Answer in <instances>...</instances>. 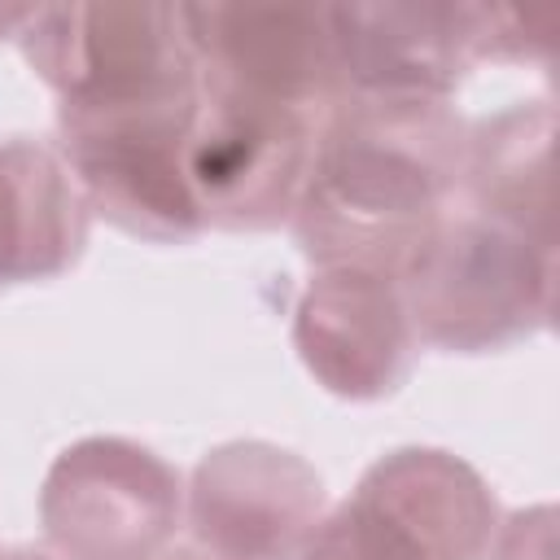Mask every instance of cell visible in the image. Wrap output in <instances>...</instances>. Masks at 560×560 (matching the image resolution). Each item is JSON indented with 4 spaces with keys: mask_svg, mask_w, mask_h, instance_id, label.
Masks as SVG:
<instances>
[{
    "mask_svg": "<svg viewBox=\"0 0 560 560\" xmlns=\"http://www.w3.org/2000/svg\"><path fill=\"white\" fill-rule=\"evenodd\" d=\"M468 122L451 101H337L311 144L293 241L315 267L398 271L455 206Z\"/></svg>",
    "mask_w": 560,
    "mask_h": 560,
    "instance_id": "1",
    "label": "cell"
},
{
    "mask_svg": "<svg viewBox=\"0 0 560 560\" xmlns=\"http://www.w3.org/2000/svg\"><path fill=\"white\" fill-rule=\"evenodd\" d=\"M416 341L446 354H490L551 324L556 245L472 206H451L398 262Z\"/></svg>",
    "mask_w": 560,
    "mask_h": 560,
    "instance_id": "2",
    "label": "cell"
},
{
    "mask_svg": "<svg viewBox=\"0 0 560 560\" xmlns=\"http://www.w3.org/2000/svg\"><path fill=\"white\" fill-rule=\"evenodd\" d=\"M57 114H122L201 96L179 4H35L18 31Z\"/></svg>",
    "mask_w": 560,
    "mask_h": 560,
    "instance_id": "3",
    "label": "cell"
},
{
    "mask_svg": "<svg viewBox=\"0 0 560 560\" xmlns=\"http://www.w3.org/2000/svg\"><path fill=\"white\" fill-rule=\"evenodd\" d=\"M499 503L451 451L398 446L311 534L298 560H486Z\"/></svg>",
    "mask_w": 560,
    "mask_h": 560,
    "instance_id": "4",
    "label": "cell"
},
{
    "mask_svg": "<svg viewBox=\"0 0 560 560\" xmlns=\"http://www.w3.org/2000/svg\"><path fill=\"white\" fill-rule=\"evenodd\" d=\"M39 525L52 560H158L184 525V477L131 438H79L44 472Z\"/></svg>",
    "mask_w": 560,
    "mask_h": 560,
    "instance_id": "5",
    "label": "cell"
},
{
    "mask_svg": "<svg viewBox=\"0 0 560 560\" xmlns=\"http://www.w3.org/2000/svg\"><path fill=\"white\" fill-rule=\"evenodd\" d=\"M192 114L197 101L122 114H57L52 144L92 214L136 241L184 245L206 232L184 175Z\"/></svg>",
    "mask_w": 560,
    "mask_h": 560,
    "instance_id": "6",
    "label": "cell"
},
{
    "mask_svg": "<svg viewBox=\"0 0 560 560\" xmlns=\"http://www.w3.org/2000/svg\"><path fill=\"white\" fill-rule=\"evenodd\" d=\"M315 118L201 88L184 144V175L214 232H271L293 219Z\"/></svg>",
    "mask_w": 560,
    "mask_h": 560,
    "instance_id": "7",
    "label": "cell"
},
{
    "mask_svg": "<svg viewBox=\"0 0 560 560\" xmlns=\"http://www.w3.org/2000/svg\"><path fill=\"white\" fill-rule=\"evenodd\" d=\"M201 88L324 118L341 92L328 4H179Z\"/></svg>",
    "mask_w": 560,
    "mask_h": 560,
    "instance_id": "8",
    "label": "cell"
},
{
    "mask_svg": "<svg viewBox=\"0 0 560 560\" xmlns=\"http://www.w3.org/2000/svg\"><path fill=\"white\" fill-rule=\"evenodd\" d=\"M324 516L315 464L262 438L206 451L184 490V521L210 560H298Z\"/></svg>",
    "mask_w": 560,
    "mask_h": 560,
    "instance_id": "9",
    "label": "cell"
},
{
    "mask_svg": "<svg viewBox=\"0 0 560 560\" xmlns=\"http://www.w3.org/2000/svg\"><path fill=\"white\" fill-rule=\"evenodd\" d=\"M302 368L337 398L376 402L407 385L420 341L394 271L315 267L293 311Z\"/></svg>",
    "mask_w": 560,
    "mask_h": 560,
    "instance_id": "10",
    "label": "cell"
},
{
    "mask_svg": "<svg viewBox=\"0 0 560 560\" xmlns=\"http://www.w3.org/2000/svg\"><path fill=\"white\" fill-rule=\"evenodd\" d=\"M332 52L346 96L372 101H451L481 61V4H328Z\"/></svg>",
    "mask_w": 560,
    "mask_h": 560,
    "instance_id": "11",
    "label": "cell"
},
{
    "mask_svg": "<svg viewBox=\"0 0 560 560\" xmlns=\"http://www.w3.org/2000/svg\"><path fill=\"white\" fill-rule=\"evenodd\" d=\"M92 210L52 140H0V289L57 280L88 245Z\"/></svg>",
    "mask_w": 560,
    "mask_h": 560,
    "instance_id": "12",
    "label": "cell"
},
{
    "mask_svg": "<svg viewBox=\"0 0 560 560\" xmlns=\"http://www.w3.org/2000/svg\"><path fill=\"white\" fill-rule=\"evenodd\" d=\"M551 140L556 105L521 101L468 127L464 149V206L556 245L551 228Z\"/></svg>",
    "mask_w": 560,
    "mask_h": 560,
    "instance_id": "13",
    "label": "cell"
},
{
    "mask_svg": "<svg viewBox=\"0 0 560 560\" xmlns=\"http://www.w3.org/2000/svg\"><path fill=\"white\" fill-rule=\"evenodd\" d=\"M481 61L503 66H547L551 61V22L508 4H481Z\"/></svg>",
    "mask_w": 560,
    "mask_h": 560,
    "instance_id": "14",
    "label": "cell"
},
{
    "mask_svg": "<svg viewBox=\"0 0 560 560\" xmlns=\"http://www.w3.org/2000/svg\"><path fill=\"white\" fill-rule=\"evenodd\" d=\"M486 560H556V512L551 503L512 512L499 521Z\"/></svg>",
    "mask_w": 560,
    "mask_h": 560,
    "instance_id": "15",
    "label": "cell"
},
{
    "mask_svg": "<svg viewBox=\"0 0 560 560\" xmlns=\"http://www.w3.org/2000/svg\"><path fill=\"white\" fill-rule=\"evenodd\" d=\"M35 4H0V39H18V31L26 26Z\"/></svg>",
    "mask_w": 560,
    "mask_h": 560,
    "instance_id": "16",
    "label": "cell"
},
{
    "mask_svg": "<svg viewBox=\"0 0 560 560\" xmlns=\"http://www.w3.org/2000/svg\"><path fill=\"white\" fill-rule=\"evenodd\" d=\"M0 560H52V556L39 547H0Z\"/></svg>",
    "mask_w": 560,
    "mask_h": 560,
    "instance_id": "17",
    "label": "cell"
},
{
    "mask_svg": "<svg viewBox=\"0 0 560 560\" xmlns=\"http://www.w3.org/2000/svg\"><path fill=\"white\" fill-rule=\"evenodd\" d=\"M158 560H210V556H158Z\"/></svg>",
    "mask_w": 560,
    "mask_h": 560,
    "instance_id": "18",
    "label": "cell"
}]
</instances>
